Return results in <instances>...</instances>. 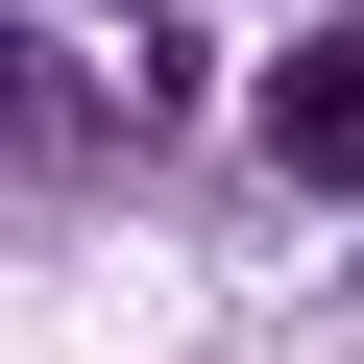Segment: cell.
<instances>
[{"label": "cell", "mask_w": 364, "mask_h": 364, "mask_svg": "<svg viewBox=\"0 0 364 364\" xmlns=\"http://www.w3.org/2000/svg\"><path fill=\"white\" fill-rule=\"evenodd\" d=\"M267 170H364V25H316L267 73Z\"/></svg>", "instance_id": "6da1fadb"}]
</instances>
